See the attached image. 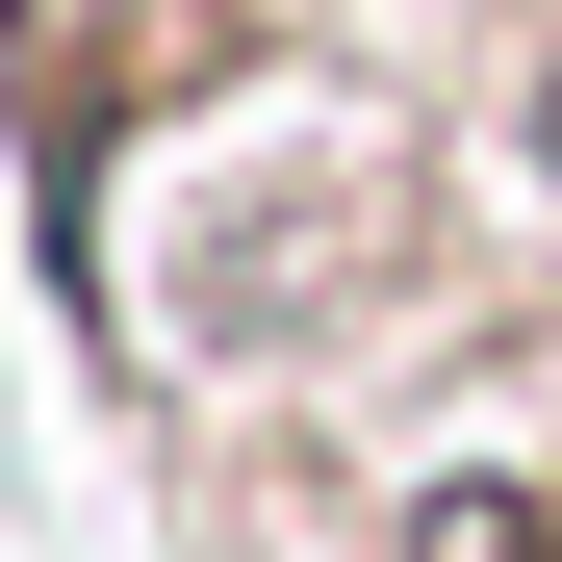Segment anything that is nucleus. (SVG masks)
<instances>
[{
  "label": "nucleus",
  "instance_id": "obj_1",
  "mask_svg": "<svg viewBox=\"0 0 562 562\" xmlns=\"http://www.w3.org/2000/svg\"><path fill=\"white\" fill-rule=\"evenodd\" d=\"M409 562H537V486H435V512H409Z\"/></svg>",
  "mask_w": 562,
  "mask_h": 562
},
{
  "label": "nucleus",
  "instance_id": "obj_2",
  "mask_svg": "<svg viewBox=\"0 0 562 562\" xmlns=\"http://www.w3.org/2000/svg\"><path fill=\"white\" fill-rule=\"evenodd\" d=\"M537 179H562V103H537Z\"/></svg>",
  "mask_w": 562,
  "mask_h": 562
}]
</instances>
